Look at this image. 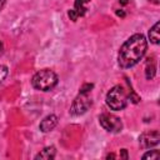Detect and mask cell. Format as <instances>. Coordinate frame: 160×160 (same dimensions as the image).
Wrapping results in <instances>:
<instances>
[{
  "label": "cell",
  "mask_w": 160,
  "mask_h": 160,
  "mask_svg": "<svg viewBox=\"0 0 160 160\" xmlns=\"http://www.w3.org/2000/svg\"><path fill=\"white\" fill-rule=\"evenodd\" d=\"M148 49V41L142 34H134L120 48L118 54V62L121 68L128 69L136 65Z\"/></svg>",
  "instance_id": "cell-1"
},
{
  "label": "cell",
  "mask_w": 160,
  "mask_h": 160,
  "mask_svg": "<svg viewBox=\"0 0 160 160\" xmlns=\"http://www.w3.org/2000/svg\"><path fill=\"white\" fill-rule=\"evenodd\" d=\"M58 75L50 70V69H42L40 71H38L36 74H34L32 79H31V84L36 90L40 91H49L51 89H54L58 84Z\"/></svg>",
  "instance_id": "cell-2"
},
{
  "label": "cell",
  "mask_w": 160,
  "mask_h": 160,
  "mask_svg": "<svg viewBox=\"0 0 160 160\" xmlns=\"http://www.w3.org/2000/svg\"><path fill=\"white\" fill-rule=\"evenodd\" d=\"M128 104V96L125 89L120 85L114 86L106 94V105L111 110H122Z\"/></svg>",
  "instance_id": "cell-3"
},
{
  "label": "cell",
  "mask_w": 160,
  "mask_h": 160,
  "mask_svg": "<svg viewBox=\"0 0 160 160\" xmlns=\"http://www.w3.org/2000/svg\"><path fill=\"white\" fill-rule=\"evenodd\" d=\"M99 122L100 125L109 132H119L122 129V122L120 120V118L109 114V112H104L99 116Z\"/></svg>",
  "instance_id": "cell-4"
},
{
  "label": "cell",
  "mask_w": 160,
  "mask_h": 160,
  "mask_svg": "<svg viewBox=\"0 0 160 160\" xmlns=\"http://www.w3.org/2000/svg\"><path fill=\"white\" fill-rule=\"evenodd\" d=\"M90 106H91V99H89L86 96V94H79V96L75 98V100L71 104L70 112H71V115H81Z\"/></svg>",
  "instance_id": "cell-5"
},
{
  "label": "cell",
  "mask_w": 160,
  "mask_h": 160,
  "mask_svg": "<svg viewBox=\"0 0 160 160\" xmlns=\"http://www.w3.org/2000/svg\"><path fill=\"white\" fill-rule=\"evenodd\" d=\"M160 140V135L158 130H150V131H145L139 136V142L144 149H149L152 146H156L159 144Z\"/></svg>",
  "instance_id": "cell-6"
},
{
  "label": "cell",
  "mask_w": 160,
  "mask_h": 160,
  "mask_svg": "<svg viewBox=\"0 0 160 160\" xmlns=\"http://www.w3.org/2000/svg\"><path fill=\"white\" fill-rule=\"evenodd\" d=\"M56 124H58V116L54 115V114H51V115L45 116V118L41 120L39 128H40L41 131L48 132V131H51V130L56 126Z\"/></svg>",
  "instance_id": "cell-7"
},
{
  "label": "cell",
  "mask_w": 160,
  "mask_h": 160,
  "mask_svg": "<svg viewBox=\"0 0 160 160\" xmlns=\"http://www.w3.org/2000/svg\"><path fill=\"white\" fill-rule=\"evenodd\" d=\"M149 39L152 44L158 45L160 41V22H155V25L149 30Z\"/></svg>",
  "instance_id": "cell-8"
},
{
  "label": "cell",
  "mask_w": 160,
  "mask_h": 160,
  "mask_svg": "<svg viewBox=\"0 0 160 160\" xmlns=\"http://www.w3.org/2000/svg\"><path fill=\"white\" fill-rule=\"evenodd\" d=\"M55 158V148L54 146H48L45 148L44 150H41L36 156L35 159H44V160H51Z\"/></svg>",
  "instance_id": "cell-9"
},
{
  "label": "cell",
  "mask_w": 160,
  "mask_h": 160,
  "mask_svg": "<svg viewBox=\"0 0 160 160\" xmlns=\"http://www.w3.org/2000/svg\"><path fill=\"white\" fill-rule=\"evenodd\" d=\"M90 2V0H75V4H74V11L78 14V16H84L88 8H86V4Z\"/></svg>",
  "instance_id": "cell-10"
},
{
  "label": "cell",
  "mask_w": 160,
  "mask_h": 160,
  "mask_svg": "<svg viewBox=\"0 0 160 160\" xmlns=\"http://www.w3.org/2000/svg\"><path fill=\"white\" fill-rule=\"evenodd\" d=\"M155 72H156V66H155V61L154 59L149 58L148 61H146V70H145V74H146V79L150 80L155 76Z\"/></svg>",
  "instance_id": "cell-11"
},
{
  "label": "cell",
  "mask_w": 160,
  "mask_h": 160,
  "mask_svg": "<svg viewBox=\"0 0 160 160\" xmlns=\"http://www.w3.org/2000/svg\"><path fill=\"white\" fill-rule=\"evenodd\" d=\"M159 156H160V152H159L158 150H150V151H148V152H145V154L142 155V159L156 160V159H159Z\"/></svg>",
  "instance_id": "cell-12"
},
{
  "label": "cell",
  "mask_w": 160,
  "mask_h": 160,
  "mask_svg": "<svg viewBox=\"0 0 160 160\" xmlns=\"http://www.w3.org/2000/svg\"><path fill=\"white\" fill-rule=\"evenodd\" d=\"M6 75H8V68L5 65H0V84L5 80Z\"/></svg>",
  "instance_id": "cell-13"
},
{
  "label": "cell",
  "mask_w": 160,
  "mask_h": 160,
  "mask_svg": "<svg viewBox=\"0 0 160 160\" xmlns=\"http://www.w3.org/2000/svg\"><path fill=\"white\" fill-rule=\"evenodd\" d=\"M94 88L92 84H84L81 88H80V94H88L91 91V89Z\"/></svg>",
  "instance_id": "cell-14"
},
{
  "label": "cell",
  "mask_w": 160,
  "mask_h": 160,
  "mask_svg": "<svg viewBox=\"0 0 160 160\" xmlns=\"http://www.w3.org/2000/svg\"><path fill=\"white\" fill-rule=\"evenodd\" d=\"M68 15H69V18H70V20H72V21H76L78 20V14L71 9V10H69V12H68Z\"/></svg>",
  "instance_id": "cell-15"
},
{
  "label": "cell",
  "mask_w": 160,
  "mask_h": 160,
  "mask_svg": "<svg viewBox=\"0 0 160 160\" xmlns=\"http://www.w3.org/2000/svg\"><path fill=\"white\" fill-rule=\"evenodd\" d=\"M120 158H122V159H128L126 149H121V150H120Z\"/></svg>",
  "instance_id": "cell-16"
},
{
  "label": "cell",
  "mask_w": 160,
  "mask_h": 160,
  "mask_svg": "<svg viewBox=\"0 0 160 160\" xmlns=\"http://www.w3.org/2000/svg\"><path fill=\"white\" fill-rule=\"evenodd\" d=\"M116 15H119V16L124 18V16H125V12H124L122 10H118V11H116Z\"/></svg>",
  "instance_id": "cell-17"
},
{
  "label": "cell",
  "mask_w": 160,
  "mask_h": 160,
  "mask_svg": "<svg viewBox=\"0 0 160 160\" xmlns=\"http://www.w3.org/2000/svg\"><path fill=\"white\" fill-rule=\"evenodd\" d=\"M2 52H4V45H2V42L0 41V56L2 55Z\"/></svg>",
  "instance_id": "cell-18"
},
{
  "label": "cell",
  "mask_w": 160,
  "mask_h": 160,
  "mask_svg": "<svg viewBox=\"0 0 160 160\" xmlns=\"http://www.w3.org/2000/svg\"><path fill=\"white\" fill-rule=\"evenodd\" d=\"M4 5H5V0H0V10L4 8Z\"/></svg>",
  "instance_id": "cell-19"
},
{
  "label": "cell",
  "mask_w": 160,
  "mask_h": 160,
  "mask_svg": "<svg viewBox=\"0 0 160 160\" xmlns=\"http://www.w3.org/2000/svg\"><path fill=\"white\" fill-rule=\"evenodd\" d=\"M119 1H120V4H122V5H125V4L129 2V0H119Z\"/></svg>",
  "instance_id": "cell-20"
},
{
  "label": "cell",
  "mask_w": 160,
  "mask_h": 160,
  "mask_svg": "<svg viewBox=\"0 0 160 160\" xmlns=\"http://www.w3.org/2000/svg\"><path fill=\"white\" fill-rule=\"evenodd\" d=\"M106 158H108V159H114V158H115V155H114V154H110V155H108Z\"/></svg>",
  "instance_id": "cell-21"
}]
</instances>
